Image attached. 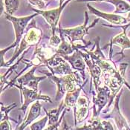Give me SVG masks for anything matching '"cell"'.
<instances>
[{
	"label": "cell",
	"instance_id": "obj_23",
	"mask_svg": "<svg viewBox=\"0 0 130 130\" xmlns=\"http://www.w3.org/2000/svg\"><path fill=\"white\" fill-rule=\"evenodd\" d=\"M16 106H17L16 103H13V104H11L10 106H5L3 105V103H1V121L5 120H12V121H14L15 123H17V120H13V119L10 118V117H9V112L13 109H14Z\"/></svg>",
	"mask_w": 130,
	"mask_h": 130
},
{
	"label": "cell",
	"instance_id": "obj_25",
	"mask_svg": "<svg viewBox=\"0 0 130 130\" xmlns=\"http://www.w3.org/2000/svg\"><path fill=\"white\" fill-rule=\"evenodd\" d=\"M67 111H69L68 110V109H64V111H62V115H61V116H60V120H59L56 124H54V125H48V127L45 128V129H44L43 130H56L57 129H58V127L60 126V125H61V123H62V120L65 118V115H66V113L67 112Z\"/></svg>",
	"mask_w": 130,
	"mask_h": 130
},
{
	"label": "cell",
	"instance_id": "obj_12",
	"mask_svg": "<svg viewBox=\"0 0 130 130\" xmlns=\"http://www.w3.org/2000/svg\"><path fill=\"white\" fill-rule=\"evenodd\" d=\"M38 66H34L29 71H28L26 74L24 75H22L20 77L17 79V82L18 85L22 86H25L27 88H29L30 89L39 91L38 89V86L40 82L42 80H45L47 78L46 76H42V77H39V76H35L34 73L35 71L37 69Z\"/></svg>",
	"mask_w": 130,
	"mask_h": 130
},
{
	"label": "cell",
	"instance_id": "obj_19",
	"mask_svg": "<svg viewBox=\"0 0 130 130\" xmlns=\"http://www.w3.org/2000/svg\"><path fill=\"white\" fill-rule=\"evenodd\" d=\"M59 35H60L62 42L60 44V45L57 48V52H56L58 56L62 57V56L70 55L71 54H73L75 49L73 47L72 44L71 42H66V40H65V37L61 33H59Z\"/></svg>",
	"mask_w": 130,
	"mask_h": 130
},
{
	"label": "cell",
	"instance_id": "obj_21",
	"mask_svg": "<svg viewBox=\"0 0 130 130\" xmlns=\"http://www.w3.org/2000/svg\"><path fill=\"white\" fill-rule=\"evenodd\" d=\"M107 2L111 3L115 8L114 13L120 14L130 12V3L126 0H107Z\"/></svg>",
	"mask_w": 130,
	"mask_h": 130
},
{
	"label": "cell",
	"instance_id": "obj_8",
	"mask_svg": "<svg viewBox=\"0 0 130 130\" xmlns=\"http://www.w3.org/2000/svg\"><path fill=\"white\" fill-rule=\"evenodd\" d=\"M122 93H123V89L120 91V92L118 94V95L115 99L112 110L107 115H104L102 118L104 119H112L116 124L118 130H123V129H125L126 130H130L129 125L126 119L125 118V117L121 113L119 106L120 99Z\"/></svg>",
	"mask_w": 130,
	"mask_h": 130
},
{
	"label": "cell",
	"instance_id": "obj_24",
	"mask_svg": "<svg viewBox=\"0 0 130 130\" xmlns=\"http://www.w3.org/2000/svg\"><path fill=\"white\" fill-rule=\"evenodd\" d=\"M48 122V117L45 115L44 118H42L40 120L33 123L30 125V130H43L45 127L46 124Z\"/></svg>",
	"mask_w": 130,
	"mask_h": 130
},
{
	"label": "cell",
	"instance_id": "obj_32",
	"mask_svg": "<svg viewBox=\"0 0 130 130\" xmlns=\"http://www.w3.org/2000/svg\"><path fill=\"white\" fill-rule=\"evenodd\" d=\"M4 8H5L4 0H1V13H0L1 16H2V14H4V13H5V9H4Z\"/></svg>",
	"mask_w": 130,
	"mask_h": 130
},
{
	"label": "cell",
	"instance_id": "obj_35",
	"mask_svg": "<svg viewBox=\"0 0 130 130\" xmlns=\"http://www.w3.org/2000/svg\"><path fill=\"white\" fill-rule=\"evenodd\" d=\"M126 1H127L128 2H129V3H130V0H126Z\"/></svg>",
	"mask_w": 130,
	"mask_h": 130
},
{
	"label": "cell",
	"instance_id": "obj_36",
	"mask_svg": "<svg viewBox=\"0 0 130 130\" xmlns=\"http://www.w3.org/2000/svg\"><path fill=\"white\" fill-rule=\"evenodd\" d=\"M54 1H58V0H54Z\"/></svg>",
	"mask_w": 130,
	"mask_h": 130
},
{
	"label": "cell",
	"instance_id": "obj_13",
	"mask_svg": "<svg viewBox=\"0 0 130 130\" xmlns=\"http://www.w3.org/2000/svg\"><path fill=\"white\" fill-rule=\"evenodd\" d=\"M82 55L84 58V60L86 63V66L89 69V74H90L91 77V86L90 91H92V85L94 83V89L95 91L98 89V88L100 87V77H102V74L103 72L102 70L100 69V68L92 60L91 58V57L86 54V52L82 51Z\"/></svg>",
	"mask_w": 130,
	"mask_h": 130
},
{
	"label": "cell",
	"instance_id": "obj_2",
	"mask_svg": "<svg viewBox=\"0 0 130 130\" xmlns=\"http://www.w3.org/2000/svg\"><path fill=\"white\" fill-rule=\"evenodd\" d=\"M42 37V31L40 28L37 27L36 21L34 19H33L25 30V33L20 42L19 46L16 48V50L13 54V57L10 60L5 62L4 67L11 66L10 65L13 63V62L20 57V55L22 52H24L28 48H30L34 45H37L38 43H40Z\"/></svg>",
	"mask_w": 130,
	"mask_h": 130
},
{
	"label": "cell",
	"instance_id": "obj_37",
	"mask_svg": "<svg viewBox=\"0 0 130 130\" xmlns=\"http://www.w3.org/2000/svg\"><path fill=\"white\" fill-rule=\"evenodd\" d=\"M56 130H58V129H56Z\"/></svg>",
	"mask_w": 130,
	"mask_h": 130
},
{
	"label": "cell",
	"instance_id": "obj_16",
	"mask_svg": "<svg viewBox=\"0 0 130 130\" xmlns=\"http://www.w3.org/2000/svg\"><path fill=\"white\" fill-rule=\"evenodd\" d=\"M87 80H85V83L83 86H81L79 88L75 89L74 90L69 91L66 93L65 96V99L63 100L64 101V106L66 109H68L69 111L71 109H74L77 104V100L80 96V93L82 90H83V87L86 85Z\"/></svg>",
	"mask_w": 130,
	"mask_h": 130
},
{
	"label": "cell",
	"instance_id": "obj_27",
	"mask_svg": "<svg viewBox=\"0 0 130 130\" xmlns=\"http://www.w3.org/2000/svg\"><path fill=\"white\" fill-rule=\"evenodd\" d=\"M31 5L35 6L38 10H44L45 6L47 7L48 5H45L44 0H28Z\"/></svg>",
	"mask_w": 130,
	"mask_h": 130
},
{
	"label": "cell",
	"instance_id": "obj_14",
	"mask_svg": "<svg viewBox=\"0 0 130 130\" xmlns=\"http://www.w3.org/2000/svg\"><path fill=\"white\" fill-rule=\"evenodd\" d=\"M86 6L92 14L97 16L98 18H101V19L108 21L111 24H113L115 25H126L128 23L126 18L120 16L119 14H115L114 13H104L103 11H100V10L94 8L89 3H88L86 5Z\"/></svg>",
	"mask_w": 130,
	"mask_h": 130
},
{
	"label": "cell",
	"instance_id": "obj_22",
	"mask_svg": "<svg viewBox=\"0 0 130 130\" xmlns=\"http://www.w3.org/2000/svg\"><path fill=\"white\" fill-rule=\"evenodd\" d=\"M5 13L13 16L20 6V0H4Z\"/></svg>",
	"mask_w": 130,
	"mask_h": 130
},
{
	"label": "cell",
	"instance_id": "obj_3",
	"mask_svg": "<svg viewBox=\"0 0 130 130\" xmlns=\"http://www.w3.org/2000/svg\"><path fill=\"white\" fill-rule=\"evenodd\" d=\"M100 18H97L96 20H94V22L91 24H89V15H88V12L85 11V22L83 25H81L80 26L75 27V28H62L61 25H59V28L58 29H57L59 33H61L64 37H66L71 44L75 43V42L77 41H82L84 45L89 46V45L91 44L90 41L89 42H87L86 40H84V37L87 34H89V30L94 27L97 23L98 22V21L100 20Z\"/></svg>",
	"mask_w": 130,
	"mask_h": 130
},
{
	"label": "cell",
	"instance_id": "obj_26",
	"mask_svg": "<svg viewBox=\"0 0 130 130\" xmlns=\"http://www.w3.org/2000/svg\"><path fill=\"white\" fill-rule=\"evenodd\" d=\"M61 42H62V40H61L60 37L57 36V35L55 34H52L51 37L50 38V40H49L48 45H49L50 46H51V47H53V48H57L60 45Z\"/></svg>",
	"mask_w": 130,
	"mask_h": 130
},
{
	"label": "cell",
	"instance_id": "obj_9",
	"mask_svg": "<svg viewBox=\"0 0 130 130\" xmlns=\"http://www.w3.org/2000/svg\"><path fill=\"white\" fill-rule=\"evenodd\" d=\"M71 1V0H66L63 3V5H62L61 6H59L58 8H54V9H51V10H38V9H36V8H31V10L37 13H39L45 20V21L47 22V23L49 25V26L51 28L52 34H55L56 30H57V26L58 25L62 12L65 9L66 5L70 2Z\"/></svg>",
	"mask_w": 130,
	"mask_h": 130
},
{
	"label": "cell",
	"instance_id": "obj_29",
	"mask_svg": "<svg viewBox=\"0 0 130 130\" xmlns=\"http://www.w3.org/2000/svg\"><path fill=\"white\" fill-rule=\"evenodd\" d=\"M103 125V129L104 130H114V128L109 121L107 120H102Z\"/></svg>",
	"mask_w": 130,
	"mask_h": 130
},
{
	"label": "cell",
	"instance_id": "obj_1",
	"mask_svg": "<svg viewBox=\"0 0 130 130\" xmlns=\"http://www.w3.org/2000/svg\"><path fill=\"white\" fill-rule=\"evenodd\" d=\"M40 72L44 74L56 84L57 93L55 95V101H60L66 96L68 91L79 88L85 83H83V79H81L80 75L76 71L65 76H57L45 71H41Z\"/></svg>",
	"mask_w": 130,
	"mask_h": 130
},
{
	"label": "cell",
	"instance_id": "obj_33",
	"mask_svg": "<svg viewBox=\"0 0 130 130\" xmlns=\"http://www.w3.org/2000/svg\"><path fill=\"white\" fill-rule=\"evenodd\" d=\"M66 1V0H60V2H59V5H60V6H61L62 5H63V3H64V2H65Z\"/></svg>",
	"mask_w": 130,
	"mask_h": 130
},
{
	"label": "cell",
	"instance_id": "obj_30",
	"mask_svg": "<svg viewBox=\"0 0 130 130\" xmlns=\"http://www.w3.org/2000/svg\"><path fill=\"white\" fill-rule=\"evenodd\" d=\"M60 130H72L71 128L69 127V126L67 124V123H66V121L65 120V118L62 121V123L60 125Z\"/></svg>",
	"mask_w": 130,
	"mask_h": 130
},
{
	"label": "cell",
	"instance_id": "obj_5",
	"mask_svg": "<svg viewBox=\"0 0 130 130\" xmlns=\"http://www.w3.org/2000/svg\"><path fill=\"white\" fill-rule=\"evenodd\" d=\"M40 15L37 13H35L34 14H32L30 16L26 17H16L13 16H11L8 14L7 13H4L5 18L7 20L10 22L13 26L14 28V33H15V41L13 43L15 48L18 47L20 45V42L22 39V36H24L25 30L27 29L29 23L31 20L37 16Z\"/></svg>",
	"mask_w": 130,
	"mask_h": 130
},
{
	"label": "cell",
	"instance_id": "obj_31",
	"mask_svg": "<svg viewBox=\"0 0 130 130\" xmlns=\"http://www.w3.org/2000/svg\"><path fill=\"white\" fill-rule=\"evenodd\" d=\"M77 2H106L107 0H75Z\"/></svg>",
	"mask_w": 130,
	"mask_h": 130
},
{
	"label": "cell",
	"instance_id": "obj_4",
	"mask_svg": "<svg viewBox=\"0 0 130 130\" xmlns=\"http://www.w3.org/2000/svg\"><path fill=\"white\" fill-rule=\"evenodd\" d=\"M110 89L104 85L102 87H99L98 89L96 91V94L93 92V114L92 116L94 117H99L100 112L103 110V109L106 106V110L103 111V113L106 115L108 110L109 109V107L111 105V95Z\"/></svg>",
	"mask_w": 130,
	"mask_h": 130
},
{
	"label": "cell",
	"instance_id": "obj_28",
	"mask_svg": "<svg viewBox=\"0 0 130 130\" xmlns=\"http://www.w3.org/2000/svg\"><path fill=\"white\" fill-rule=\"evenodd\" d=\"M0 130H12L11 124L9 122V120H5L1 121Z\"/></svg>",
	"mask_w": 130,
	"mask_h": 130
},
{
	"label": "cell",
	"instance_id": "obj_6",
	"mask_svg": "<svg viewBox=\"0 0 130 130\" xmlns=\"http://www.w3.org/2000/svg\"><path fill=\"white\" fill-rule=\"evenodd\" d=\"M12 86H14L16 88H17L18 89H20L21 92V98H22L23 96V103L22 104L21 107L19 108V110L22 111L23 115H25L26 114V110L28 107V106L30 105L31 103L34 102V101H37V100H43L45 102H48V103H52V100L48 95H45V94H42L41 91H36L30 89L29 88H27L25 86H22L18 84L13 83L12 85Z\"/></svg>",
	"mask_w": 130,
	"mask_h": 130
},
{
	"label": "cell",
	"instance_id": "obj_18",
	"mask_svg": "<svg viewBox=\"0 0 130 130\" xmlns=\"http://www.w3.org/2000/svg\"><path fill=\"white\" fill-rule=\"evenodd\" d=\"M65 109L66 108L64 106V101L63 100L61 101L60 106L57 108H56V109L47 111L45 109V108H43V109L45 111L46 115H48V125H54V124H56L60 120V114L62 113V111H64Z\"/></svg>",
	"mask_w": 130,
	"mask_h": 130
},
{
	"label": "cell",
	"instance_id": "obj_34",
	"mask_svg": "<svg viewBox=\"0 0 130 130\" xmlns=\"http://www.w3.org/2000/svg\"><path fill=\"white\" fill-rule=\"evenodd\" d=\"M127 35H128V37H129L130 38V31L129 32V33H128V34H127Z\"/></svg>",
	"mask_w": 130,
	"mask_h": 130
},
{
	"label": "cell",
	"instance_id": "obj_15",
	"mask_svg": "<svg viewBox=\"0 0 130 130\" xmlns=\"http://www.w3.org/2000/svg\"><path fill=\"white\" fill-rule=\"evenodd\" d=\"M41 109H42V104H40L39 100L34 103L30 107L28 115L25 116L22 123H20L15 130H24L28 126L32 124V123L41 115Z\"/></svg>",
	"mask_w": 130,
	"mask_h": 130
},
{
	"label": "cell",
	"instance_id": "obj_17",
	"mask_svg": "<svg viewBox=\"0 0 130 130\" xmlns=\"http://www.w3.org/2000/svg\"><path fill=\"white\" fill-rule=\"evenodd\" d=\"M48 70L50 71L51 73L57 76H65L67 74H70L73 71H74V70L72 69L70 64L62 57L56 66L49 68Z\"/></svg>",
	"mask_w": 130,
	"mask_h": 130
},
{
	"label": "cell",
	"instance_id": "obj_10",
	"mask_svg": "<svg viewBox=\"0 0 130 130\" xmlns=\"http://www.w3.org/2000/svg\"><path fill=\"white\" fill-rule=\"evenodd\" d=\"M61 57H62L70 64L73 70L80 72L83 80H86V68L87 66L84 58L82 55V51L80 49H76L74 52L70 55L62 56Z\"/></svg>",
	"mask_w": 130,
	"mask_h": 130
},
{
	"label": "cell",
	"instance_id": "obj_20",
	"mask_svg": "<svg viewBox=\"0 0 130 130\" xmlns=\"http://www.w3.org/2000/svg\"><path fill=\"white\" fill-rule=\"evenodd\" d=\"M75 130H104V129L100 118L92 116L83 126L77 127Z\"/></svg>",
	"mask_w": 130,
	"mask_h": 130
},
{
	"label": "cell",
	"instance_id": "obj_7",
	"mask_svg": "<svg viewBox=\"0 0 130 130\" xmlns=\"http://www.w3.org/2000/svg\"><path fill=\"white\" fill-rule=\"evenodd\" d=\"M102 25L103 27H109V28H120L123 29V31L120 33L119 34L114 37L110 40L109 44L107 45V46L109 45V48H110L109 51H112V45H118L121 48V51L119 53H117V54H116V55H118V54L121 55V57L119 60V61H120L124 57V54H123L124 51L126 49L130 48V39L127 35V33H126L127 28L130 26V22L126 24V25H105V24H103Z\"/></svg>",
	"mask_w": 130,
	"mask_h": 130
},
{
	"label": "cell",
	"instance_id": "obj_11",
	"mask_svg": "<svg viewBox=\"0 0 130 130\" xmlns=\"http://www.w3.org/2000/svg\"><path fill=\"white\" fill-rule=\"evenodd\" d=\"M90 100L87 95H80L77 100V104L74 110V125L80 123L86 120L89 113Z\"/></svg>",
	"mask_w": 130,
	"mask_h": 130
}]
</instances>
